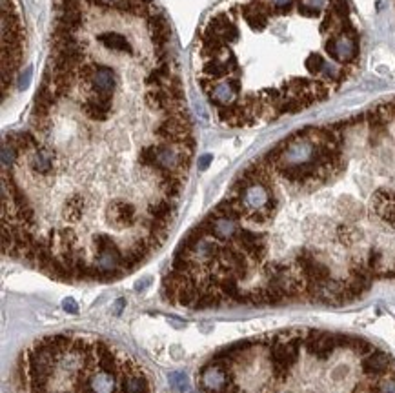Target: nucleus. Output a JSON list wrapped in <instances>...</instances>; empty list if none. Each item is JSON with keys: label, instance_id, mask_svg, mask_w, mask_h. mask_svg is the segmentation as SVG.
Returning <instances> with one entry per match:
<instances>
[{"label": "nucleus", "instance_id": "obj_8", "mask_svg": "<svg viewBox=\"0 0 395 393\" xmlns=\"http://www.w3.org/2000/svg\"><path fill=\"white\" fill-rule=\"evenodd\" d=\"M391 368H393L391 355L382 350H372L360 360V370L368 379H381L391 372Z\"/></svg>", "mask_w": 395, "mask_h": 393}, {"label": "nucleus", "instance_id": "obj_10", "mask_svg": "<svg viewBox=\"0 0 395 393\" xmlns=\"http://www.w3.org/2000/svg\"><path fill=\"white\" fill-rule=\"evenodd\" d=\"M374 380L375 379H370V380H366V382L355 384V388H353L352 393H382L379 382H374Z\"/></svg>", "mask_w": 395, "mask_h": 393}, {"label": "nucleus", "instance_id": "obj_16", "mask_svg": "<svg viewBox=\"0 0 395 393\" xmlns=\"http://www.w3.org/2000/svg\"><path fill=\"white\" fill-rule=\"evenodd\" d=\"M148 284H149V281L137 282V284H135V288H137V290H140V291H142V290H146V286H148Z\"/></svg>", "mask_w": 395, "mask_h": 393}, {"label": "nucleus", "instance_id": "obj_14", "mask_svg": "<svg viewBox=\"0 0 395 393\" xmlns=\"http://www.w3.org/2000/svg\"><path fill=\"white\" fill-rule=\"evenodd\" d=\"M209 160H211V155H202L199 159V169H206L209 164Z\"/></svg>", "mask_w": 395, "mask_h": 393}, {"label": "nucleus", "instance_id": "obj_2", "mask_svg": "<svg viewBox=\"0 0 395 393\" xmlns=\"http://www.w3.org/2000/svg\"><path fill=\"white\" fill-rule=\"evenodd\" d=\"M362 55L350 0H222L195 40L193 77L226 128H255L333 97Z\"/></svg>", "mask_w": 395, "mask_h": 393}, {"label": "nucleus", "instance_id": "obj_3", "mask_svg": "<svg viewBox=\"0 0 395 393\" xmlns=\"http://www.w3.org/2000/svg\"><path fill=\"white\" fill-rule=\"evenodd\" d=\"M135 366L100 339L62 333L33 342L20 373L31 393H124L122 382Z\"/></svg>", "mask_w": 395, "mask_h": 393}, {"label": "nucleus", "instance_id": "obj_6", "mask_svg": "<svg viewBox=\"0 0 395 393\" xmlns=\"http://www.w3.org/2000/svg\"><path fill=\"white\" fill-rule=\"evenodd\" d=\"M200 388L206 393H239L231 362L213 357L199 373Z\"/></svg>", "mask_w": 395, "mask_h": 393}, {"label": "nucleus", "instance_id": "obj_9", "mask_svg": "<svg viewBox=\"0 0 395 393\" xmlns=\"http://www.w3.org/2000/svg\"><path fill=\"white\" fill-rule=\"evenodd\" d=\"M122 388H124V393H151V384H149L148 375L144 373V370L139 364L126 375V379L122 382Z\"/></svg>", "mask_w": 395, "mask_h": 393}, {"label": "nucleus", "instance_id": "obj_5", "mask_svg": "<svg viewBox=\"0 0 395 393\" xmlns=\"http://www.w3.org/2000/svg\"><path fill=\"white\" fill-rule=\"evenodd\" d=\"M268 359L271 364L274 377L282 382L286 380L300 357V348L304 346V331H286L269 337Z\"/></svg>", "mask_w": 395, "mask_h": 393}, {"label": "nucleus", "instance_id": "obj_15", "mask_svg": "<svg viewBox=\"0 0 395 393\" xmlns=\"http://www.w3.org/2000/svg\"><path fill=\"white\" fill-rule=\"evenodd\" d=\"M124 306H126V300H124V298H118L117 303L113 304V311H115V313H117V315H118V313H120L122 308H124Z\"/></svg>", "mask_w": 395, "mask_h": 393}, {"label": "nucleus", "instance_id": "obj_13", "mask_svg": "<svg viewBox=\"0 0 395 393\" xmlns=\"http://www.w3.org/2000/svg\"><path fill=\"white\" fill-rule=\"evenodd\" d=\"M62 308H64L66 311H70V313H77V311H78V304L75 303L71 297L70 298H64V300H62Z\"/></svg>", "mask_w": 395, "mask_h": 393}, {"label": "nucleus", "instance_id": "obj_11", "mask_svg": "<svg viewBox=\"0 0 395 393\" xmlns=\"http://www.w3.org/2000/svg\"><path fill=\"white\" fill-rule=\"evenodd\" d=\"M169 380H171V384H173L175 388L180 389V391H190L188 379H186V375H183V373H171V375H169Z\"/></svg>", "mask_w": 395, "mask_h": 393}, {"label": "nucleus", "instance_id": "obj_1", "mask_svg": "<svg viewBox=\"0 0 395 393\" xmlns=\"http://www.w3.org/2000/svg\"><path fill=\"white\" fill-rule=\"evenodd\" d=\"M195 155L175 35L155 0H53L26 128L2 142V250L60 281L164 244Z\"/></svg>", "mask_w": 395, "mask_h": 393}, {"label": "nucleus", "instance_id": "obj_12", "mask_svg": "<svg viewBox=\"0 0 395 393\" xmlns=\"http://www.w3.org/2000/svg\"><path fill=\"white\" fill-rule=\"evenodd\" d=\"M382 393H395V377H386V379L379 380Z\"/></svg>", "mask_w": 395, "mask_h": 393}, {"label": "nucleus", "instance_id": "obj_7", "mask_svg": "<svg viewBox=\"0 0 395 393\" xmlns=\"http://www.w3.org/2000/svg\"><path fill=\"white\" fill-rule=\"evenodd\" d=\"M350 335L344 333H330L321 329H304V348L312 357L319 360H328L339 348H346Z\"/></svg>", "mask_w": 395, "mask_h": 393}, {"label": "nucleus", "instance_id": "obj_4", "mask_svg": "<svg viewBox=\"0 0 395 393\" xmlns=\"http://www.w3.org/2000/svg\"><path fill=\"white\" fill-rule=\"evenodd\" d=\"M2 26H4V64L2 84L4 89L13 82L22 62L24 49V22L18 11L17 0H2Z\"/></svg>", "mask_w": 395, "mask_h": 393}]
</instances>
